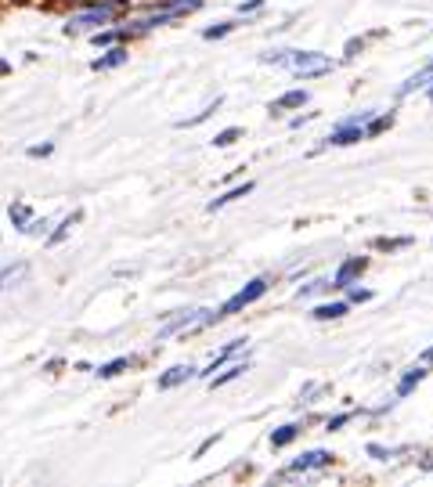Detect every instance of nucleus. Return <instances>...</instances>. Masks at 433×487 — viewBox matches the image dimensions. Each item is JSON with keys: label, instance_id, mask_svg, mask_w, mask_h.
Returning a JSON list of instances; mask_svg holds the SVG:
<instances>
[{"label": "nucleus", "instance_id": "39", "mask_svg": "<svg viewBox=\"0 0 433 487\" xmlns=\"http://www.w3.org/2000/svg\"><path fill=\"white\" fill-rule=\"evenodd\" d=\"M66 4H73V8H76V4H87V0H66Z\"/></svg>", "mask_w": 433, "mask_h": 487}, {"label": "nucleus", "instance_id": "32", "mask_svg": "<svg viewBox=\"0 0 433 487\" xmlns=\"http://www.w3.org/2000/svg\"><path fill=\"white\" fill-rule=\"evenodd\" d=\"M264 8V0H242V4H239V15H256Z\"/></svg>", "mask_w": 433, "mask_h": 487}, {"label": "nucleus", "instance_id": "27", "mask_svg": "<svg viewBox=\"0 0 433 487\" xmlns=\"http://www.w3.org/2000/svg\"><path fill=\"white\" fill-rule=\"evenodd\" d=\"M354 415H358V412H340V415H329V419H325V429L336 433V429L350 426V422H354Z\"/></svg>", "mask_w": 433, "mask_h": 487}, {"label": "nucleus", "instance_id": "36", "mask_svg": "<svg viewBox=\"0 0 433 487\" xmlns=\"http://www.w3.org/2000/svg\"><path fill=\"white\" fill-rule=\"evenodd\" d=\"M12 271H15V267H4V271H0V289H4V279L12 275Z\"/></svg>", "mask_w": 433, "mask_h": 487}, {"label": "nucleus", "instance_id": "34", "mask_svg": "<svg viewBox=\"0 0 433 487\" xmlns=\"http://www.w3.org/2000/svg\"><path fill=\"white\" fill-rule=\"evenodd\" d=\"M311 120H314V113H303V116H293L289 127H303V123H311Z\"/></svg>", "mask_w": 433, "mask_h": 487}, {"label": "nucleus", "instance_id": "35", "mask_svg": "<svg viewBox=\"0 0 433 487\" xmlns=\"http://www.w3.org/2000/svg\"><path fill=\"white\" fill-rule=\"evenodd\" d=\"M419 361H422V365H429V368H433V343H429V347H426V350H422V354H419Z\"/></svg>", "mask_w": 433, "mask_h": 487}, {"label": "nucleus", "instance_id": "1", "mask_svg": "<svg viewBox=\"0 0 433 487\" xmlns=\"http://www.w3.org/2000/svg\"><path fill=\"white\" fill-rule=\"evenodd\" d=\"M202 4H206V0H155V4H148L145 12L127 15L120 26H123L130 36H138V33H152V29H159V26H170V22H177V19L195 15Z\"/></svg>", "mask_w": 433, "mask_h": 487}, {"label": "nucleus", "instance_id": "24", "mask_svg": "<svg viewBox=\"0 0 433 487\" xmlns=\"http://www.w3.org/2000/svg\"><path fill=\"white\" fill-rule=\"evenodd\" d=\"M408 246H412V235H401V239L383 235V239L372 242V249H379V253H401V249H408Z\"/></svg>", "mask_w": 433, "mask_h": 487}, {"label": "nucleus", "instance_id": "2", "mask_svg": "<svg viewBox=\"0 0 433 487\" xmlns=\"http://www.w3.org/2000/svg\"><path fill=\"white\" fill-rule=\"evenodd\" d=\"M260 62H264V66H279V69H289V73H293V76H300V80L329 76V73L336 69L333 54H325V51H289V47L260 54Z\"/></svg>", "mask_w": 433, "mask_h": 487}, {"label": "nucleus", "instance_id": "3", "mask_svg": "<svg viewBox=\"0 0 433 487\" xmlns=\"http://www.w3.org/2000/svg\"><path fill=\"white\" fill-rule=\"evenodd\" d=\"M127 4H130V0H87V4H76V12L66 19L62 29L69 36H91V33H98L105 26L120 22Z\"/></svg>", "mask_w": 433, "mask_h": 487}, {"label": "nucleus", "instance_id": "4", "mask_svg": "<svg viewBox=\"0 0 433 487\" xmlns=\"http://www.w3.org/2000/svg\"><path fill=\"white\" fill-rule=\"evenodd\" d=\"M267 289H271V279L267 275H256V279H249L235 296H228L221 307H216L213 314H216V321H224V318H232V314H242L246 307H253L260 296H267Z\"/></svg>", "mask_w": 433, "mask_h": 487}, {"label": "nucleus", "instance_id": "29", "mask_svg": "<svg viewBox=\"0 0 433 487\" xmlns=\"http://www.w3.org/2000/svg\"><path fill=\"white\" fill-rule=\"evenodd\" d=\"M365 43H368V36H350L347 47H343V54H347V59H354L358 51H365Z\"/></svg>", "mask_w": 433, "mask_h": 487}, {"label": "nucleus", "instance_id": "18", "mask_svg": "<svg viewBox=\"0 0 433 487\" xmlns=\"http://www.w3.org/2000/svg\"><path fill=\"white\" fill-rule=\"evenodd\" d=\"M394 108H390V113H379V108H375V113H372V120L365 123V137H379V134H387L390 127H394Z\"/></svg>", "mask_w": 433, "mask_h": 487}, {"label": "nucleus", "instance_id": "30", "mask_svg": "<svg viewBox=\"0 0 433 487\" xmlns=\"http://www.w3.org/2000/svg\"><path fill=\"white\" fill-rule=\"evenodd\" d=\"M318 394H325V387H321V383H307V387L300 390V401H303V405H311Z\"/></svg>", "mask_w": 433, "mask_h": 487}, {"label": "nucleus", "instance_id": "26", "mask_svg": "<svg viewBox=\"0 0 433 487\" xmlns=\"http://www.w3.org/2000/svg\"><path fill=\"white\" fill-rule=\"evenodd\" d=\"M232 29H235V22H213L202 29V40H224Z\"/></svg>", "mask_w": 433, "mask_h": 487}, {"label": "nucleus", "instance_id": "11", "mask_svg": "<svg viewBox=\"0 0 433 487\" xmlns=\"http://www.w3.org/2000/svg\"><path fill=\"white\" fill-rule=\"evenodd\" d=\"M311 101V90L307 87H293V90H282L275 101H271V113H296Z\"/></svg>", "mask_w": 433, "mask_h": 487}, {"label": "nucleus", "instance_id": "13", "mask_svg": "<svg viewBox=\"0 0 433 487\" xmlns=\"http://www.w3.org/2000/svg\"><path fill=\"white\" fill-rule=\"evenodd\" d=\"M343 314H350V303H347V300H325V303H318V307L311 310L314 321H340Z\"/></svg>", "mask_w": 433, "mask_h": 487}, {"label": "nucleus", "instance_id": "31", "mask_svg": "<svg viewBox=\"0 0 433 487\" xmlns=\"http://www.w3.org/2000/svg\"><path fill=\"white\" fill-rule=\"evenodd\" d=\"M54 152V141H43V145H33L29 148V159H43V155H51Z\"/></svg>", "mask_w": 433, "mask_h": 487}, {"label": "nucleus", "instance_id": "21", "mask_svg": "<svg viewBox=\"0 0 433 487\" xmlns=\"http://www.w3.org/2000/svg\"><path fill=\"white\" fill-rule=\"evenodd\" d=\"M134 365V357H113V361H105V365H98V379H116L120 372H127Z\"/></svg>", "mask_w": 433, "mask_h": 487}, {"label": "nucleus", "instance_id": "15", "mask_svg": "<svg viewBox=\"0 0 433 487\" xmlns=\"http://www.w3.org/2000/svg\"><path fill=\"white\" fill-rule=\"evenodd\" d=\"M246 195H253V181H242V185H235V188H228V192H221L216 195L206 209L209 213H216V209H224V206H232V202H239V199H246Z\"/></svg>", "mask_w": 433, "mask_h": 487}, {"label": "nucleus", "instance_id": "17", "mask_svg": "<svg viewBox=\"0 0 433 487\" xmlns=\"http://www.w3.org/2000/svg\"><path fill=\"white\" fill-rule=\"evenodd\" d=\"M80 221H83V213H80V209H73L69 216H62V224H59V228H54L51 235H47V246H62V242H66V239L73 235V228H76Z\"/></svg>", "mask_w": 433, "mask_h": 487}, {"label": "nucleus", "instance_id": "22", "mask_svg": "<svg viewBox=\"0 0 433 487\" xmlns=\"http://www.w3.org/2000/svg\"><path fill=\"white\" fill-rule=\"evenodd\" d=\"M8 216H12V224H15L19 232H26V228L33 224V209H29L26 202H12V206H8Z\"/></svg>", "mask_w": 433, "mask_h": 487}, {"label": "nucleus", "instance_id": "9", "mask_svg": "<svg viewBox=\"0 0 433 487\" xmlns=\"http://www.w3.org/2000/svg\"><path fill=\"white\" fill-rule=\"evenodd\" d=\"M426 375H429V365H422V361L408 365V368L398 375V387H394V394H398V397H412V394H415V387L422 383Z\"/></svg>", "mask_w": 433, "mask_h": 487}, {"label": "nucleus", "instance_id": "41", "mask_svg": "<svg viewBox=\"0 0 433 487\" xmlns=\"http://www.w3.org/2000/svg\"><path fill=\"white\" fill-rule=\"evenodd\" d=\"M429 33H433V29H429Z\"/></svg>", "mask_w": 433, "mask_h": 487}, {"label": "nucleus", "instance_id": "37", "mask_svg": "<svg viewBox=\"0 0 433 487\" xmlns=\"http://www.w3.org/2000/svg\"><path fill=\"white\" fill-rule=\"evenodd\" d=\"M422 90H426V98H429V105H433V80H429V83H426Z\"/></svg>", "mask_w": 433, "mask_h": 487}, {"label": "nucleus", "instance_id": "14", "mask_svg": "<svg viewBox=\"0 0 433 487\" xmlns=\"http://www.w3.org/2000/svg\"><path fill=\"white\" fill-rule=\"evenodd\" d=\"M249 372V361H232L221 375H209L206 383H209V390H221V387H228V383H235V379H242Z\"/></svg>", "mask_w": 433, "mask_h": 487}, {"label": "nucleus", "instance_id": "23", "mask_svg": "<svg viewBox=\"0 0 433 487\" xmlns=\"http://www.w3.org/2000/svg\"><path fill=\"white\" fill-rule=\"evenodd\" d=\"M405 448H390V444H379V441H372V444H365V455L368 459H375V462H390V459H398Z\"/></svg>", "mask_w": 433, "mask_h": 487}, {"label": "nucleus", "instance_id": "19", "mask_svg": "<svg viewBox=\"0 0 433 487\" xmlns=\"http://www.w3.org/2000/svg\"><path fill=\"white\" fill-rule=\"evenodd\" d=\"M221 105H224V98H216V101H209L202 113H195V116H188V120H177V130H188V127H199V123H206L213 113H221Z\"/></svg>", "mask_w": 433, "mask_h": 487}, {"label": "nucleus", "instance_id": "28", "mask_svg": "<svg viewBox=\"0 0 433 487\" xmlns=\"http://www.w3.org/2000/svg\"><path fill=\"white\" fill-rule=\"evenodd\" d=\"M347 293V303L354 307V303H368L372 300V289H361V282L358 286H350V289H343Z\"/></svg>", "mask_w": 433, "mask_h": 487}, {"label": "nucleus", "instance_id": "40", "mask_svg": "<svg viewBox=\"0 0 433 487\" xmlns=\"http://www.w3.org/2000/svg\"><path fill=\"white\" fill-rule=\"evenodd\" d=\"M426 66H429V69H433V59H429V62H426Z\"/></svg>", "mask_w": 433, "mask_h": 487}, {"label": "nucleus", "instance_id": "38", "mask_svg": "<svg viewBox=\"0 0 433 487\" xmlns=\"http://www.w3.org/2000/svg\"><path fill=\"white\" fill-rule=\"evenodd\" d=\"M8 73H12V66H8V62H0V76H8Z\"/></svg>", "mask_w": 433, "mask_h": 487}, {"label": "nucleus", "instance_id": "6", "mask_svg": "<svg viewBox=\"0 0 433 487\" xmlns=\"http://www.w3.org/2000/svg\"><path fill=\"white\" fill-rule=\"evenodd\" d=\"M333 462H336V455H333V452H325V448H311V452L296 455V459L286 466V473H289V476H296V473H314V469H329Z\"/></svg>", "mask_w": 433, "mask_h": 487}, {"label": "nucleus", "instance_id": "8", "mask_svg": "<svg viewBox=\"0 0 433 487\" xmlns=\"http://www.w3.org/2000/svg\"><path fill=\"white\" fill-rule=\"evenodd\" d=\"M358 141H365V127H358L350 120H340L329 130V137H325V145H329V148H347V145H358Z\"/></svg>", "mask_w": 433, "mask_h": 487}, {"label": "nucleus", "instance_id": "10", "mask_svg": "<svg viewBox=\"0 0 433 487\" xmlns=\"http://www.w3.org/2000/svg\"><path fill=\"white\" fill-rule=\"evenodd\" d=\"M127 59H130V47L127 43H113V47H105L101 51V59H94V73H108V69H120V66H127Z\"/></svg>", "mask_w": 433, "mask_h": 487}, {"label": "nucleus", "instance_id": "25", "mask_svg": "<svg viewBox=\"0 0 433 487\" xmlns=\"http://www.w3.org/2000/svg\"><path fill=\"white\" fill-rule=\"evenodd\" d=\"M239 137H242V127H224L213 134V148H232Z\"/></svg>", "mask_w": 433, "mask_h": 487}, {"label": "nucleus", "instance_id": "7", "mask_svg": "<svg viewBox=\"0 0 433 487\" xmlns=\"http://www.w3.org/2000/svg\"><path fill=\"white\" fill-rule=\"evenodd\" d=\"M195 375H199V368H195L192 361H181V365H170L167 372H159L155 387H159V390H177V387H185L188 379H195Z\"/></svg>", "mask_w": 433, "mask_h": 487}, {"label": "nucleus", "instance_id": "12", "mask_svg": "<svg viewBox=\"0 0 433 487\" xmlns=\"http://www.w3.org/2000/svg\"><path fill=\"white\" fill-rule=\"evenodd\" d=\"M303 429H307V422H282V426H275V429H271L267 444L275 448V452H282V448H289V444H293V441L300 437Z\"/></svg>", "mask_w": 433, "mask_h": 487}, {"label": "nucleus", "instance_id": "33", "mask_svg": "<svg viewBox=\"0 0 433 487\" xmlns=\"http://www.w3.org/2000/svg\"><path fill=\"white\" fill-rule=\"evenodd\" d=\"M216 441H221V433H209V437H206V441H202V444L195 448V459H202V455H206V452H209V448L216 444Z\"/></svg>", "mask_w": 433, "mask_h": 487}, {"label": "nucleus", "instance_id": "5", "mask_svg": "<svg viewBox=\"0 0 433 487\" xmlns=\"http://www.w3.org/2000/svg\"><path fill=\"white\" fill-rule=\"evenodd\" d=\"M365 271H368V256H343L340 267L333 271V293H343V289L358 286Z\"/></svg>", "mask_w": 433, "mask_h": 487}, {"label": "nucleus", "instance_id": "20", "mask_svg": "<svg viewBox=\"0 0 433 487\" xmlns=\"http://www.w3.org/2000/svg\"><path fill=\"white\" fill-rule=\"evenodd\" d=\"M325 293H333V279H311L296 289L300 300H311V296H325Z\"/></svg>", "mask_w": 433, "mask_h": 487}, {"label": "nucleus", "instance_id": "16", "mask_svg": "<svg viewBox=\"0 0 433 487\" xmlns=\"http://www.w3.org/2000/svg\"><path fill=\"white\" fill-rule=\"evenodd\" d=\"M246 343H249V340H232V343H228V347H224L221 354H216V357H213V361H209V365H206V368L199 372V375H202V379L216 375V368H224V365H228V361H232V357H235L239 350H246Z\"/></svg>", "mask_w": 433, "mask_h": 487}]
</instances>
